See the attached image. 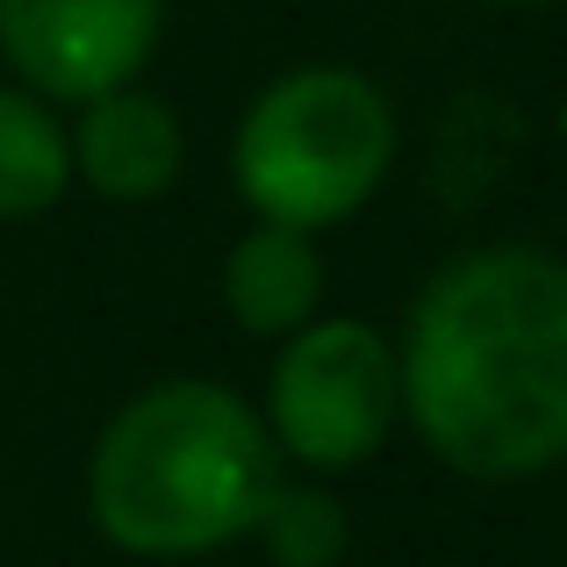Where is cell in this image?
<instances>
[{"label": "cell", "mask_w": 567, "mask_h": 567, "mask_svg": "<svg viewBox=\"0 0 567 567\" xmlns=\"http://www.w3.org/2000/svg\"><path fill=\"white\" fill-rule=\"evenodd\" d=\"M402 416L467 482H532L567 460V259L474 245L416 288Z\"/></svg>", "instance_id": "1"}, {"label": "cell", "mask_w": 567, "mask_h": 567, "mask_svg": "<svg viewBox=\"0 0 567 567\" xmlns=\"http://www.w3.org/2000/svg\"><path fill=\"white\" fill-rule=\"evenodd\" d=\"M280 482V445L259 402L181 374L130 395L86 460V517L115 554L194 560L251 539Z\"/></svg>", "instance_id": "2"}, {"label": "cell", "mask_w": 567, "mask_h": 567, "mask_svg": "<svg viewBox=\"0 0 567 567\" xmlns=\"http://www.w3.org/2000/svg\"><path fill=\"white\" fill-rule=\"evenodd\" d=\"M395 109L352 65H295L259 86L230 137V181L259 223L338 230L388 187Z\"/></svg>", "instance_id": "3"}, {"label": "cell", "mask_w": 567, "mask_h": 567, "mask_svg": "<svg viewBox=\"0 0 567 567\" xmlns=\"http://www.w3.org/2000/svg\"><path fill=\"white\" fill-rule=\"evenodd\" d=\"M280 460L309 474H352L402 424L395 346L367 317H309L274 346V374L259 402Z\"/></svg>", "instance_id": "4"}, {"label": "cell", "mask_w": 567, "mask_h": 567, "mask_svg": "<svg viewBox=\"0 0 567 567\" xmlns=\"http://www.w3.org/2000/svg\"><path fill=\"white\" fill-rule=\"evenodd\" d=\"M166 0H0V58L43 101H94L130 86L158 51Z\"/></svg>", "instance_id": "5"}, {"label": "cell", "mask_w": 567, "mask_h": 567, "mask_svg": "<svg viewBox=\"0 0 567 567\" xmlns=\"http://www.w3.org/2000/svg\"><path fill=\"white\" fill-rule=\"evenodd\" d=\"M65 144H72V181L123 208L158 202L187 166V130L173 101L144 94L137 80L80 101V123L65 130Z\"/></svg>", "instance_id": "6"}, {"label": "cell", "mask_w": 567, "mask_h": 567, "mask_svg": "<svg viewBox=\"0 0 567 567\" xmlns=\"http://www.w3.org/2000/svg\"><path fill=\"white\" fill-rule=\"evenodd\" d=\"M223 309L251 338H288L309 317H323V251L317 230L295 223H251L223 259Z\"/></svg>", "instance_id": "7"}, {"label": "cell", "mask_w": 567, "mask_h": 567, "mask_svg": "<svg viewBox=\"0 0 567 567\" xmlns=\"http://www.w3.org/2000/svg\"><path fill=\"white\" fill-rule=\"evenodd\" d=\"M72 194V144L43 94L0 80V223H37Z\"/></svg>", "instance_id": "8"}, {"label": "cell", "mask_w": 567, "mask_h": 567, "mask_svg": "<svg viewBox=\"0 0 567 567\" xmlns=\"http://www.w3.org/2000/svg\"><path fill=\"white\" fill-rule=\"evenodd\" d=\"M251 539L266 546L274 567H338L346 546H352V517H346V503H338L331 488L274 482V496H266Z\"/></svg>", "instance_id": "9"}, {"label": "cell", "mask_w": 567, "mask_h": 567, "mask_svg": "<svg viewBox=\"0 0 567 567\" xmlns=\"http://www.w3.org/2000/svg\"><path fill=\"white\" fill-rule=\"evenodd\" d=\"M496 8H554V0H496Z\"/></svg>", "instance_id": "10"}]
</instances>
